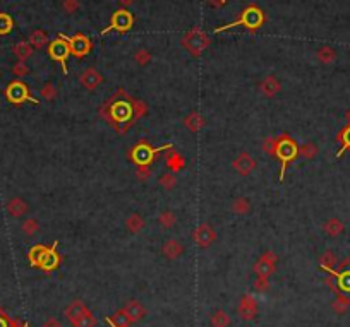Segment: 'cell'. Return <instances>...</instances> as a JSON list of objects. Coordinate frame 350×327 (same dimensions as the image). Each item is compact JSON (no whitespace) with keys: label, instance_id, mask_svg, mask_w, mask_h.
I'll use <instances>...</instances> for the list:
<instances>
[{"label":"cell","instance_id":"d6986e66","mask_svg":"<svg viewBox=\"0 0 350 327\" xmlns=\"http://www.w3.org/2000/svg\"><path fill=\"white\" fill-rule=\"evenodd\" d=\"M86 312H88V308L84 307V303L79 302V300H76V302H72L69 307L65 308V317L74 324V322H76L79 317H83Z\"/></svg>","mask_w":350,"mask_h":327},{"label":"cell","instance_id":"f1b7e54d","mask_svg":"<svg viewBox=\"0 0 350 327\" xmlns=\"http://www.w3.org/2000/svg\"><path fill=\"white\" fill-rule=\"evenodd\" d=\"M158 223L163 226V228H172V226L177 223V218L172 211H163L162 214L158 216Z\"/></svg>","mask_w":350,"mask_h":327},{"label":"cell","instance_id":"603a6c76","mask_svg":"<svg viewBox=\"0 0 350 327\" xmlns=\"http://www.w3.org/2000/svg\"><path fill=\"white\" fill-rule=\"evenodd\" d=\"M184 165H185V161H184V158H182L178 153H170L169 154V158H167V166H169L172 172H178V170H182L184 168Z\"/></svg>","mask_w":350,"mask_h":327},{"label":"cell","instance_id":"836d02e7","mask_svg":"<svg viewBox=\"0 0 350 327\" xmlns=\"http://www.w3.org/2000/svg\"><path fill=\"white\" fill-rule=\"evenodd\" d=\"M299 154L304 156V158H307V159H311V158H314V156L318 154V147H316L314 144L307 142V144H304V146L299 149Z\"/></svg>","mask_w":350,"mask_h":327},{"label":"cell","instance_id":"f546056e","mask_svg":"<svg viewBox=\"0 0 350 327\" xmlns=\"http://www.w3.org/2000/svg\"><path fill=\"white\" fill-rule=\"evenodd\" d=\"M72 326L74 327H95L96 326V319H95V315H91L89 312H86V314H84L83 317L77 319Z\"/></svg>","mask_w":350,"mask_h":327},{"label":"cell","instance_id":"681fc988","mask_svg":"<svg viewBox=\"0 0 350 327\" xmlns=\"http://www.w3.org/2000/svg\"><path fill=\"white\" fill-rule=\"evenodd\" d=\"M344 142H345V147H350V127L344 132Z\"/></svg>","mask_w":350,"mask_h":327},{"label":"cell","instance_id":"8992f818","mask_svg":"<svg viewBox=\"0 0 350 327\" xmlns=\"http://www.w3.org/2000/svg\"><path fill=\"white\" fill-rule=\"evenodd\" d=\"M48 53H50V57L54 58V60L60 62L62 72L67 74V57H69V53H70V48H69L67 40L65 42H64V38L55 40V42L50 45V48H48Z\"/></svg>","mask_w":350,"mask_h":327},{"label":"cell","instance_id":"83f0119b","mask_svg":"<svg viewBox=\"0 0 350 327\" xmlns=\"http://www.w3.org/2000/svg\"><path fill=\"white\" fill-rule=\"evenodd\" d=\"M31 51H33L31 45L26 43V42H21V43H17L16 47H14V53H16L17 57L21 58V60H24V58L31 57Z\"/></svg>","mask_w":350,"mask_h":327},{"label":"cell","instance_id":"f35d334b","mask_svg":"<svg viewBox=\"0 0 350 327\" xmlns=\"http://www.w3.org/2000/svg\"><path fill=\"white\" fill-rule=\"evenodd\" d=\"M349 305H350L349 300L340 298V300H337V302L333 303V310H335V312H338V314H344V312L349 308Z\"/></svg>","mask_w":350,"mask_h":327},{"label":"cell","instance_id":"2e32d148","mask_svg":"<svg viewBox=\"0 0 350 327\" xmlns=\"http://www.w3.org/2000/svg\"><path fill=\"white\" fill-rule=\"evenodd\" d=\"M162 252L167 259L175 261V259H178L182 254H184V245H182L178 240H167L162 247Z\"/></svg>","mask_w":350,"mask_h":327},{"label":"cell","instance_id":"7a4b0ae2","mask_svg":"<svg viewBox=\"0 0 350 327\" xmlns=\"http://www.w3.org/2000/svg\"><path fill=\"white\" fill-rule=\"evenodd\" d=\"M275 154L280 158L282 161V172H280V180H284V175H285V166L289 161H292L297 154H299V147L295 146L292 139L289 137H282L280 140H277V151Z\"/></svg>","mask_w":350,"mask_h":327},{"label":"cell","instance_id":"1f68e13d","mask_svg":"<svg viewBox=\"0 0 350 327\" xmlns=\"http://www.w3.org/2000/svg\"><path fill=\"white\" fill-rule=\"evenodd\" d=\"M160 185L167 190H172V188L177 185V178H175L174 173H165L160 177Z\"/></svg>","mask_w":350,"mask_h":327},{"label":"cell","instance_id":"4316f807","mask_svg":"<svg viewBox=\"0 0 350 327\" xmlns=\"http://www.w3.org/2000/svg\"><path fill=\"white\" fill-rule=\"evenodd\" d=\"M47 35H45L43 31H33L31 33V36H29V45H31V47H36V48H42V47H45V45H47Z\"/></svg>","mask_w":350,"mask_h":327},{"label":"cell","instance_id":"52a82bcc","mask_svg":"<svg viewBox=\"0 0 350 327\" xmlns=\"http://www.w3.org/2000/svg\"><path fill=\"white\" fill-rule=\"evenodd\" d=\"M192 238L197 245H199L201 248H208L211 243L215 241L217 238V233H215V230L211 228L210 225H199L197 228L194 230V233H192Z\"/></svg>","mask_w":350,"mask_h":327},{"label":"cell","instance_id":"bcb514c9","mask_svg":"<svg viewBox=\"0 0 350 327\" xmlns=\"http://www.w3.org/2000/svg\"><path fill=\"white\" fill-rule=\"evenodd\" d=\"M254 288L258 289V291H266L268 289V280H264V278H258L254 283Z\"/></svg>","mask_w":350,"mask_h":327},{"label":"cell","instance_id":"9c48e42d","mask_svg":"<svg viewBox=\"0 0 350 327\" xmlns=\"http://www.w3.org/2000/svg\"><path fill=\"white\" fill-rule=\"evenodd\" d=\"M134 22V17L132 14L129 12V10L122 9V10H117V12L114 14V17H112V22L109 28L103 31V35H105L107 31H110V29H118V31H127L129 28L132 26Z\"/></svg>","mask_w":350,"mask_h":327},{"label":"cell","instance_id":"b9f144b4","mask_svg":"<svg viewBox=\"0 0 350 327\" xmlns=\"http://www.w3.org/2000/svg\"><path fill=\"white\" fill-rule=\"evenodd\" d=\"M132 113H136V117H143V115L146 113V105H144L143 101H134Z\"/></svg>","mask_w":350,"mask_h":327},{"label":"cell","instance_id":"5bb4252c","mask_svg":"<svg viewBox=\"0 0 350 327\" xmlns=\"http://www.w3.org/2000/svg\"><path fill=\"white\" fill-rule=\"evenodd\" d=\"M81 84L86 89H96L102 84V74L96 69H93V67H89L81 74Z\"/></svg>","mask_w":350,"mask_h":327},{"label":"cell","instance_id":"d4e9b609","mask_svg":"<svg viewBox=\"0 0 350 327\" xmlns=\"http://www.w3.org/2000/svg\"><path fill=\"white\" fill-rule=\"evenodd\" d=\"M325 232L328 233L330 236H338L342 232H344V225H342V223L338 221L337 218H331V219H328V221H326Z\"/></svg>","mask_w":350,"mask_h":327},{"label":"cell","instance_id":"8fae6325","mask_svg":"<svg viewBox=\"0 0 350 327\" xmlns=\"http://www.w3.org/2000/svg\"><path fill=\"white\" fill-rule=\"evenodd\" d=\"M258 314V302L254 300V296L244 295L239 305V315L242 321H252Z\"/></svg>","mask_w":350,"mask_h":327},{"label":"cell","instance_id":"7c38bea8","mask_svg":"<svg viewBox=\"0 0 350 327\" xmlns=\"http://www.w3.org/2000/svg\"><path fill=\"white\" fill-rule=\"evenodd\" d=\"M67 43H69V48L76 57H83L86 55L89 50H91V43L84 35H74L72 38H65Z\"/></svg>","mask_w":350,"mask_h":327},{"label":"cell","instance_id":"e0dca14e","mask_svg":"<svg viewBox=\"0 0 350 327\" xmlns=\"http://www.w3.org/2000/svg\"><path fill=\"white\" fill-rule=\"evenodd\" d=\"M259 91H261L263 96H266V98H271V96H275L278 91H280V83H278L277 77L268 76L266 79H264L263 83L259 84Z\"/></svg>","mask_w":350,"mask_h":327},{"label":"cell","instance_id":"7dc6e473","mask_svg":"<svg viewBox=\"0 0 350 327\" xmlns=\"http://www.w3.org/2000/svg\"><path fill=\"white\" fill-rule=\"evenodd\" d=\"M14 74H16V76H24V74H28V67H26L24 62L16 64V67H14Z\"/></svg>","mask_w":350,"mask_h":327},{"label":"cell","instance_id":"f6af8a7d","mask_svg":"<svg viewBox=\"0 0 350 327\" xmlns=\"http://www.w3.org/2000/svg\"><path fill=\"white\" fill-rule=\"evenodd\" d=\"M150 175H151V172H150V168H148V166H139V168H137V172H136V177L139 178L141 182H144L146 178H150Z\"/></svg>","mask_w":350,"mask_h":327},{"label":"cell","instance_id":"7bdbcfd3","mask_svg":"<svg viewBox=\"0 0 350 327\" xmlns=\"http://www.w3.org/2000/svg\"><path fill=\"white\" fill-rule=\"evenodd\" d=\"M335 262H337V257H335V255L331 254V252H326V254L321 257V264H323V267L335 266Z\"/></svg>","mask_w":350,"mask_h":327},{"label":"cell","instance_id":"30bf717a","mask_svg":"<svg viewBox=\"0 0 350 327\" xmlns=\"http://www.w3.org/2000/svg\"><path fill=\"white\" fill-rule=\"evenodd\" d=\"M184 43H185V47L191 50V53L192 55H199L201 51L204 50V48L208 47V38L203 35L201 31H197V29H194V31H191L187 36H185V40H184Z\"/></svg>","mask_w":350,"mask_h":327},{"label":"cell","instance_id":"484cf974","mask_svg":"<svg viewBox=\"0 0 350 327\" xmlns=\"http://www.w3.org/2000/svg\"><path fill=\"white\" fill-rule=\"evenodd\" d=\"M249 209H251V204H249L247 199H244V197H239V199H235L232 202V211L235 214H247Z\"/></svg>","mask_w":350,"mask_h":327},{"label":"cell","instance_id":"5b68a950","mask_svg":"<svg viewBox=\"0 0 350 327\" xmlns=\"http://www.w3.org/2000/svg\"><path fill=\"white\" fill-rule=\"evenodd\" d=\"M170 147L172 146L167 144V146L158 147V149H151L148 144H139V146L132 149V158H134V161L137 163V166H148L151 161H153V156L158 153V151H165V149H170Z\"/></svg>","mask_w":350,"mask_h":327},{"label":"cell","instance_id":"ee69618b","mask_svg":"<svg viewBox=\"0 0 350 327\" xmlns=\"http://www.w3.org/2000/svg\"><path fill=\"white\" fill-rule=\"evenodd\" d=\"M64 9L67 12H76L77 9H79V2L77 0H64Z\"/></svg>","mask_w":350,"mask_h":327},{"label":"cell","instance_id":"8d00e7d4","mask_svg":"<svg viewBox=\"0 0 350 327\" xmlns=\"http://www.w3.org/2000/svg\"><path fill=\"white\" fill-rule=\"evenodd\" d=\"M134 60H136L139 65H146L148 62L151 60L150 51H148V50H137V51H136V55H134Z\"/></svg>","mask_w":350,"mask_h":327},{"label":"cell","instance_id":"4dcf8cb0","mask_svg":"<svg viewBox=\"0 0 350 327\" xmlns=\"http://www.w3.org/2000/svg\"><path fill=\"white\" fill-rule=\"evenodd\" d=\"M21 228H22V232H24L26 235L31 236V235H35V233L40 230V225H38V221H36L35 218H29V219H26V221L22 223Z\"/></svg>","mask_w":350,"mask_h":327},{"label":"cell","instance_id":"60d3db41","mask_svg":"<svg viewBox=\"0 0 350 327\" xmlns=\"http://www.w3.org/2000/svg\"><path fill=\"white\" fill-rule=\"evenodd\" d=\"M338 284H340L342 289H345V291H350V273L340 274V278H338Z\"/></svg>","mask_w":350,"mask_h":327},{"label":"cell","instance_id":"44dd1931","mask_svg":"<svg viewBox=\"0 0 350 327\" xmlns=\"http://www.w3.org/2000/svg\"><path fill=\"white\" fill-rule=\"evenodd\" d=\"M184 125L189 129V131H192V132H197L201 127L204 125V118L201 117L197 111H192V113H189L187 117L184 118Z\"/></svg>","mask_w":350,"mask_h":327},{"label":"cell","instance_id":"6da1fadb","mask_svg":"<svg viewBox=\"0 0 350 327\" xmlns=\"http://www.w3.org/2000/svg\"><path fill=\"white\" fill-rule=\"evenodd\" d=\"M55 247V245H54ZM47 248L43 245H35L29 252V261L33 266H38L45 271H52L58 266V255L55 248Z\"/></svg>","mask_w":350,"mask_h":327},{"label":"cell","instance_id":"d6a6232c","mask_svg":"<svg viewBox=\"0 0 350 327\" xmlns=\"http://www.w3.org/2000/svg\"><path fill=\"white\" fill-rule=\"evenodd\" d=\"M318 58L323 62V64H330V62L335 60V51L331 50V48L325 47V48H321V50L318 51Z\"/></svg>","mask_w":350,"mask_h":327},{"label":"cell","instance_id":"74e56055","mask_svg":"<svg viewBox=\"0 0 350 327\" xmlns=\"http://www.w3.org/2000/svg\"><path fill=\"white\" fill-rule=\"evenodd\" d=\"M40 94H42L45 99H48V101H50V99H54L55 96H57V89H55V86H52V84H45Z\"/></svg>","mask_w":350,"mask_h":327},{"label":"cell","instance_id":"ac0fdd59","mask_svg":"<svg viewBox=\"0 0 350 327\" xmlns=\"http://www.w3.org/2000/svg\"><path fill=\"white\" fill-rule=\"evenodd\" d=\"M131 115H132V105H129V103H125V101L117 103V105H114V108H112V117H114L117 122L129 120Z\"/></svg>","mask_w":350,"mask_h":327},{"label":"cell","instance_id":"ffe728a7","mask_svg":"<svg viewBox=\"0 0 350 327\" xmlns=\"http://www.w3.org/2000/svg\"><path fill=\"white\" fill-rule=\"evenodd\" d=\"M7 211H9L10 216L21 218L24 216L26 211H28V204L22 199H19V197H14V199H10L9 202H7Z\"/></svg>","mask_w":350,"mask_h":327},{"label":"cell","instance_id":"4fadbf2b","mask_svg":"<svg viewBox=\"0 0 350 327\" xmlns=\"http://www.w3.org/2000/svg\"><path fill=\"white\" fill-rule=\"evenodd\" d=\"M233 168L237 170L240 175H249L252 172V170L256 168V161H254V158H252L251 154H247V153H242L237 156V159L233 161Z\"/></svg>","mask_w":350,"mask_h":327},{"label":"cell","instance_id":"ba28073f","mask_svg":"<svg viewBox=\"0 0 350 327\" xmlns=\"http://www.w3.org/2000/svg\"><path fill=\"white\" fill-rule=\"evenodd\" d=\"M275 262H277V257H275V254H271V252H266V254H264L263 257L254 264L256 276L268 280V278H270L271 274H273V271H275Z\"/></svg>","mask_w":350,"mask_h":327},{"label":"cell","instance_id":"277c9868","mask_svg":"<svg viewBox=\"0 0 350 327\" xmlns=\"http://www.w3.org/2000/svg\"><path fill=\"white\" fill-rule=\"evenodd\" d=\"M5 94H7V99H9L10 103H16V105L24 103V101L38 103V99L29 96L28 88H26L24 83H21V81H14V83H10L9 88H7V91H5Z\"/></svg>","mask_w":350,"mask_h":327},{"label":"cell","instance_id":"e575fe53","mask_svg":"<svg viewBox=\"0 0 350 327\" xmlns=\"http://www.w3.org/2000/svg\"><path fill=\"white\" fill-rule=\"evenodd\" d=\"M112 322H115V327H127L129 324H131V321L127 319V315H125V312L124 310H118V312H115V315H114V321Z\"/></svg>","mask_w":350,"mask_h":327},{"label":"cell","instance_id":"9a60e30c","mask_svg":"<svg viewBox=\"0 0 350 327\" xmlns=\"http://www.w3.org/2000/svg\"><path fill=\"white\" fill-rule=\"evenodd\" d=\"M122 310L125 312V315H127V319L131 321V324L132 322H137V321H141V319L146 315V308H144L143 305H141L137 300H131V302L127 303Z\"/></svg>","mask_w":350,"mask_h":327},{"label":"cell","instance_id":"3957f363","mask_svg":"<svg viewBox=\"0 0 350 327\" xmlns=\"http://www.w3.org/2000/svg\"><path fill=\"white\" fill-rule=\"evenodd\" d=\"M261 22H263V12L258 9V7L251 5V7H247L244 12H242V17H240L239 21L230 22V24L223 26V28H217V29H215V33L223 31V29L235 28V26H239V24H244L245 28H249V29H254V28H258V26H261Z\"/></svg>","mask_w":350,"mask_h":327},{"label":"cell","instance_id":"7402d4cb","mask_svg":"<svg viewBox=\"0 0 350 327\" xmlns=\"http://www.w3.org/2000/svg\"><path fill=\"white\" fill-rule=\"evenodd\" d=\"M210 322H211V326L213 327H229L230 326V317L223 310H217V312L211 314Z\"/></svg>","mask_w":350,"mask_h":327},{"label":"cell","instance_id":"c3c4849f","mask_svg":"<svg viewBox=\"0 0 350 327\" xmlns=\"http://www.w3.org/2000/svg\"><path fill=\"white\" fill-rule=\"evenodd\" d=\"M43 327H62V324H60V322H58V319L50 317V319H47V321H45Z\"/></svg>","mask_w":350,"mask_h":327},{"label":"cell","instance_id":"816d5d0a","mask_svg":"<svg viewBox=\"0 0 350 327\" xmlns=\"http://www.w3.org/2000/svg\"><path fill=\"white\" fill-rule=\"evenodd\" d=\"M120 2H122V3H124V5H129V3H131V2H132V0H120Z\"/></svg>","mask_w":350,"mask_h":327},{"label":"cell","instance_id":"d590c367","mask_svg":"<svg viewBox=\"0 0 350 327\" xmlns=\"http://www.w3.org/2000/svg\"><path fill=\"white\" fill-rule=\"evenodd\" d=\"M12 29V19L7 14H0V35H7Z\"/></svg>","mask_w":350,"mask_h":327},{"label":"cell","instance_id":"ab89813d","mask_svg":"<svg viewBox=\"0 0 350 327\" xmlns=\"http://www.w3.org/2000/svg\"><path fill=\"white\" fill-rule=\"evenodd\" d=\"M263 149L266 151L268 154H275V151H277V140L271 139V137H268V139L264 140V144H263Z\"/></svg>","mask_w":350,"mask_h":327},{"label":"cell","instance_id":"cb8c5ba5","mask_svg":"<svg viewBox=\"0 0 350 327\" xmlns=\"http://www.w3.org/2000/svg\"><path fill=\"white\" fill-rule=\"evenodd\" d=\"M127 230L131 233H139L141 230L144 228V219L139 216V214H131V216L127 218Z\"/></svg>","mask_w":350,"mask_h":327},{"label":"cell","instance_id":"f907efd6","mask_svg":"<svg viewBox=\"0 0 350 327\" xmlns=\"http://www.w3.org/2000/svg\"><path fill=\"white\" fill-rule=\"evenodd\" d=\"M0 327H9L7 326V321L3 317H0Z\"/></svg>","mask_w":350,"mask_h":327}]
</instances>
